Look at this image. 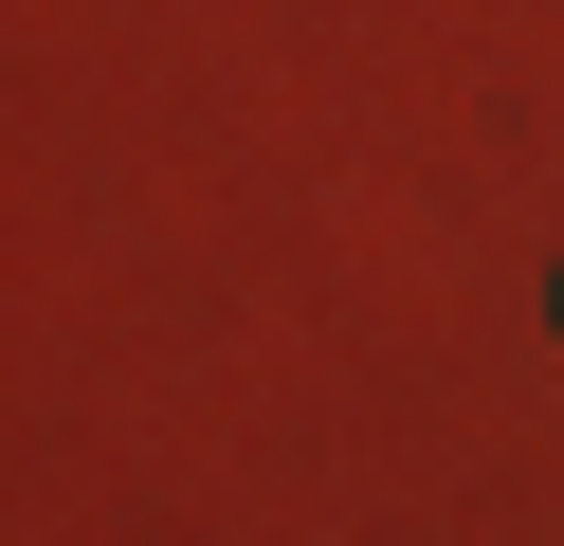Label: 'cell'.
<instances>
[{
  "instance_id": "6da1fadb",
  "label": "cell",
  "mask_w": 564,
  "mask_h": 546,
  "mask_svg": "<svg viewBox=\"0 0 564 546\" xmlns=\"http://www.w3.org/2000/svg\"><path fill=\"white\" fill-rule=\"evenodd\" d=\"M546 328H564V291H546Z\"/></svg>"
}]
</instances>
